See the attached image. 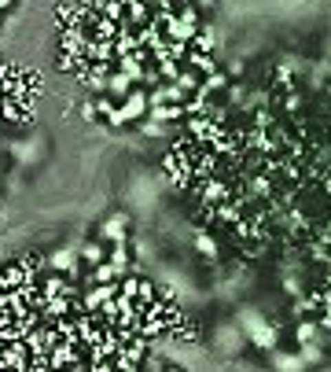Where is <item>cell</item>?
Masks as SVG:
<instances>
[{"label":"cell","instance_id":"8fae6325","mask_svg":"<svg viewBox=\"0 0 331 372\" xmlns=\"http://www.w3.org/2000/svg\"><path fill=\"white\" fill-rule=\"evenodd\" d=\"M188 48H195V52H213V48H217V30H213L210 23H206V26H199Z\"/></svg>","mask_w":331,"mask_h":372},{"label":"cell","instance_id":"277c9868","mask_svg":"<svg viewBox=\"0 0 331 372\" xmlns=\"http://www.w3.org/2000/svg\"><path fill=\"white\" fill-rule=\"evenodd\" d=\"M100 240H103V243H122V240H129V214H125V210H114L111 218H103Z\"/></svg>","mask_w":331,"mask_h":372},{"label":"cell","instance_id":"ffe728a7","mask_svg":"<svg viewBox=\"0 0 331 372\" xmlns=\"http://www.w3.org/2000/svg\"><path fill=\"white\" fill-rule=\"evenodd\" d=\"M302 103H306V96H302V92L287 89V96H284V103H280V107H284V114H298V111H302Z\"/></svg>","mask_w":331,"mask_h":372},{"label":"cell","instance_id":"4316f807","mask_svg":"<svg viewBox=\"0 0 331 372\" xmlns=\"http://www.w3.org/2000/svg\"><path fill=\"white\" fill-rule=\"evenodd\" d=\"M191 4H195L199 12H213V4H217V0H191Z\"/></svg>","mask_w":331,"mask_h":372},{"label":"cell","instance_id":"9c48e42d","mask_svg":"<svg viewBox=\"0 0 331 372\" xmlns=\"http://www.w3.org/2000/svg\"><path fill=\"white\" fill-rule=\"evenodd\" d=\"M107 262L114 265L122 276L133 269V258H129V240H122V243H111V251H107Z\"/></svg>","mask_w":331,"mask_h":372},{"label":"cell","instance_id":"484cf974","mask_svg":"<svg viewBox=\"0 0 331 372\" xmlns=\"http://www.w3.org/2000/svg\"><path fill=\"white\" fill-rule=\"evenodd\" d=\"M151 8H158V12H173V0H147Z\"/></svg>","mask_w":331,"mask_h":372},{"label":"cell","instance_id":"30bf717a","mask_svg":"<svg viewBox=\"0 0 331 372\" xmlns=\"http://www.w3.org/2000/svg\"><path fill=\"white\" fill-rule=\"evenodd\" d=\"M118 280H122V273L114 269L111 262H100V265H92V269H89V280H85V284H118Z\"/></svg>","mask_w":331,"mask_h":372},{"label":"cell","instance_id":"d6986e66","mask_svg":"<svg viewBox=\"0 0 331 372\" xmlns=\"http://www.w3.org/2000/svg\"><path fill=\"white\" fill-rule=\"evenodd\" d=\"M177 4H180V12H173V15L180 19V23H191V26H202V23H199V8H195V4H191V0H177Z\"/></svg>","mask_w":331,"mask_h":372},{"label":"cell","instance_id":"f546056e","mask_svg":"<svg viewBox=\"0 0 331 372\" xmlns=\"http://www.w3.org/2000/svg\"><path fill=\"white\" fill-rule=\"evenodd\" d=\"M328 96H331V81H328Z\"/></svg>","mask_w":331,"mask_h":372},{"label":"cell","instance_id":"7a4b0ae2","mask_svg":"<svg viewBox=\"0 0 331 372\" xmlns=\"http://www.w3.org/2000/svg\"><path fill=\"white\" fill-rule=\"evenodd\" d=\"M78 265H81V258H78V243H67V247H59V251H52L48 258H45V269L48 273H63L67 280H78Z\"/></svg>","mask_w":331,"mask_h":372},{"label":"cell","instance_id":"4dcf8cb0","mask_svg":"<svg viewBox=\"0 0 331 372\" xmlns=\"http://www.w3.org/2000/svg\"><path fill=\"white\" fill-rule=\"evenodd\" d=\"M0 152H4V141H0Z\"/></svg>","mask_w":331,"mask_h":372},{"label":"cell","instance_id":"ac0fdd59","mask_svg":"<svg viewBox=\"0 0 331 372\" xmlns=\"http://www.w3.org/2000/svg\"><path fill=\"white\" fill-rule=\"evenodd\" d=\"M225 103H228V107H243V103H247V85H232L228 81V89H225Z\"/></svg>","mask_w":331,"mask_h":372},{"label":"cell","instance_id":"e0dca14e","mask_svg":"<svg viewBox=\"0 0 331 372\" xmlns=\"http://www.w3.org/2000/svg\"><path fill=\"white\" fill-rule=\"evenodd\" d=\"M298 354H302L306 365H320V361H324V343H320V339H313V343H298Z\"/></svg>","mask_w":331,"mask_h":372},{"label":"cell","instance_id":"9a60e30c","mask_svg":"<svg viewBox=\"0 0 331 372\" xmlns=\"http://www.w3.org/2000/svg\"><path fill=\"white\" fill-rule=\"evenodd\" d=\"M118 30H122V26L114 23V19H103V15H100V19H96V26H92V37H96V41H114V37H118Z\"/></svg>","mask_w":331,"mask_h":372},{"label":"cell","instance_id":"5bb4252c","mask_svg":"<svg viewBox=\"0 0 331 372\" xmlns=\"http://www.w3.org/2000/svg\"><path fill=\"white\" fill-rule=\"evenodd\" d=\"M276 125V114H273V107L265 103V107H254L250 111V130H258V133H269Z\"/></svg>","mask_w":331,"mask_h":372},{"label":"cell","instance_id":"603a6c76","mask_svg":"<svg viewBox=\"0 0 331 372\" xmlns=\"http://www.w3.org/2000/svg\"><path fill=\"white\" fill-rule=\"evenodd\" d=\"M284 291H287V295H295V299H298V295H306V291H302V280H298V276H284Z\"/></svg>","mask_w":331,"mask_h":372},{"label":"cell","instance_id":"cb8c5ba5","mask_svg":"<svg viewBox=\"0 0 331 372\" xmlns=\"http://www.w3.org/2000/svg\"><path fill=\"white\" fill-rule=\"evenodd\" d=\"M225 74H228V78H243V74H247V63H243V59H232L228 67H225Z\"/></svg>","mask_w":331,"mask_h":372},{"label":"cell","instance_id":"ba28073f","mask_svg":"<svg viewBox=\"0 0 331 372\" xmlns=\"http://www.w3.org/2000/svg\"><path fill=\"white\" fill-rule=\"evenodd\" d=\"M78 258H81V265H100V262H107V251H103V240H85V243H78Z\"/></svg>","mask_w":331,"mask_h":372},{"label":"cell","instance_id":"52a82bcc","mask_svg":"<svg viewBox=\"0 0 331 372\" xmlns=\"http://www.w3.org/2000/svg\"><path fill=\"white\" fill-rule=\"evenodd\" d=\"M184 63H188V67L199 74V78H206V74H213V70H217V59H213V52H195V48H188Z\"/></svg>","mask_w":331,"mask_h":372},{"label":"cell","instance_id":"8992f818","mask_svg":"<svg viewBox=\"0 0 331 372\" xmlns=\"http://www.w3.org/2000/svg\"><path fill=\"white\" fill-rule=\"evenodd\" d=\"M269 365L280 369V372H298V369H306V361H302V354H287V350L273 347L269 350Z\"/></svg>","mask_w":331,"mask_h":372},{"label":"cell","instance_id":"d4e9b609","mask_svg":"<svg viewBox=\"0 0 331 372\" xmlns=\"http://www.w3.org/2000/svg\"><path fill=\"white\" fill-rule=\"evenodd\" d=\"M12 152L19 163H26V158H34V144H12Z\"/></svg>","mask_w":331,"mask_h":372},{"label":"cell","instance_id":"2e32d148","mask_svg":"<svg viewBox=\"0 0 331 372\" xmlns=\"http://www.w3.org/2000/svg\"><path fill=\"white\" fill-rule=\"evenodd\" d=\"M195 251L202 254V258L213 262V258H217V240H213L206 229H199V232H195Z\"/></svg>","mask_w":331,"mask_h":372},{"label":"cell","instance_id":"83f0119b","mask_svg":"<svg viewBox=\"0 0 331 372\" xmlns=\"http://www.w3.org/2000/svg\"><path fill=\"white\" fill-rule=\"evenodd\" d=\"M12 4H15V0H0V15H4V12H12Z\"/></svg>","mask_w":331,"mask_h":372},{"label":"cell","instance_id":"4fadbf2b","mask_svg":"<svg viewBox=\"0 0 331 372\" xmlns=\"http://www.w3.org/2000/svg\"><path fill=\"white\" fill-rule=\"evenodd\" d=\"M19 284H26V269L23 265H4L0 269V291H12V288H19Z\"/></svg>","mask_w":331,"mask_h":372},{"label":"cell","instance_id":"6da1fadb","mask_svg":"<svg viewBox=\"0 0 331 372\" xmlns=\"http://www.w3.org/2000/svg\"><path fill=\"white\" fill-rule=\"evenodd\" d=\"M236 324H239V332L250 339L254 350H265V354H269V350L280 343V328H276L273 321H265L254 306H243V310L236 313Z\"/></svg>","mask_w":331,"mask_h":372},{"label":"cell","instance_id":"7402d4cb","mask_svg":"<svg viewBox=\"0 0 331 372\" xmlns=\"http://www.w3.org/2000/svg\"><path fill=\"white\" fill-rule=\"evenodd\" d=\"M78 114H81L85 122H96V118H100V107H96V100H92V96H85V100H81V107H78Z\"/></svg>","mask_w":331,"mask_h":372},{"label":"cell","instance_id":"44dd1931","mask_svg":"<svg viewBox=\"0 0 331 372\" xmlns=\"http://www.w3.org/2000/svg\"><path fill=\"white\" fill-rule=\"evenodd\" d=\"M81 63H85L81 56H70V52H59V59H56V67L70 74V70H78V67H81Z\"/></svg>","mask_w":331,"mask_h":372},{"label":"cell","instance_id":"7c38bea8","mask_svg":"<svg viewBox=\"0 0 331 372\" xmlns=\"http://www.w3.org/2000/svg\"><path fill=\"white\" fill-rule=\"evenodd\" d=\"M313 339H320L317 317H302V321L295 324V343H313ZM320 343H324V339H320Z\"/></svg>","mask_w":331,"mask_h":372},{"label":"cell","instance_id":"3957f363","mask_svg":"<svg viewBox=\"0 0 331 372\" xmlns=\"http://www.w3.org/2000/svg\"><path fill=\"white\" fill-rule=\"evenodd\" d=\"M118 114H122V125H136L147 114V89H133L129 96L118 103Z\"/></svg>","mask_w":331,"mask_h":372},{"label":"cell","instance_id":"f1b7e54d","mask_svg":"<svg viewBox=\"0 0 331 372\" xmlns=\"http://www.w3.org/2000/svg\"><path fill=\"white\" fill-rule=\"evenodd\" d=\"M0 185H4V166H0Z\"/></svg>","mask_w":331,"mask_h":372},{"label":"cell","instance_id":"5b68a950","mask_svg":"<svg viewBox=\"0 0 331 372\" xmlns=\"http://www.w3.org/2000/svg\"><path fill=\"white\" fill-rule=\"evenodd\" d=\"M133 89H136V81L129 78V74H122L118 67H114L111 74H107V96H111V100H118V103H122Z\"/></svg>","mask_w":331,"mask_h":372}]
</instances>
